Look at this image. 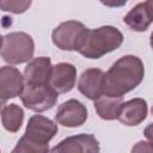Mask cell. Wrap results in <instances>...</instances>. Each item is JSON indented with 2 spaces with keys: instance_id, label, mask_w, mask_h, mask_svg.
Segmentation results:
<instances>
[{
  "instance_id": "cell-11",
  "label": "cell",
  "mask_w": 153,
  "mask_h": 153,
  "mask_svg": "<svg viewBox=\"0 0 153 153\" xmlns=\"http://www.w3.org/2000/svg\"><path fill=\"white\" fill-rule=\"evenodd\" d=\"M51 61L47 56L32 59L24 69V80L26 85H49L51 74Z\"/></svg>"
},
{
  "instance_id": "cell-14",
  "label": "cell",
  "mask_w": 153,
  "mask_h": 153,
  "mask_svg": "<svg viewBox=\"0 0 153 153\" xmlns=\"http://www.w3.org/2000/svg\"><path fill=\"white\" fill-rule=\"evenodd\" d=\"M123 22L128 25L129 29L136 32H143L148 29L152 23V18L149 16L146 1L139 2L135 5L123 18Z\"/></svg>"
},
{
  "instance_id": "cell-9",
  "label": "cell",
  "mask_w": 153,
  "mask_h": 153,
  "mask_svg": "<svg viewBox=\"0 0 153 153\" xmlns=\"http://www.w3.org/2000/svg\"><path fill=\"white\" fill-rule=\"evenodd\" d=\"M55 120L63 127H80L87 120V109L81 102L76 99H69L59 106L55 114Z\"/></svg>"
},
{
  "instance_id": "cell-2",
  "label": "cell",
  "mask_w": 153,
  "mask_h": 153,
  "mask_svg": "<svg viewBox=\"0 0 153 153\" xmlns=\"http://www.w3.org/2000/svg\"><path fill=\"white\" fill-rule=\"evenodd\" d=\"M122 43V32L115 26L105 25L97 29H88L78 51L86 59L96 60L116 50Z\"/></svg>"
},
{
  "instance_id": "cell-15",
  "label": "cell",
  "mask_w": 153,
  "mask_h": 153,
  "mask_svg": "<svg viewBox=\"0 0 153 153\" xmlns=\"http://www.w3.org/2000/svg\"><path fill=\"white\" fill-rule=\"evenodd\" d=\"M122 97H110L103 96L99 99L94 100V109L98 116L104 121H112L117 120L120 111L123 105Z\"/></svg>"
},
{
  "instance_id": "cell-19",
  "label": "cell",
  "mask_w": 153,
  "mask_h": 153,
  "mask_svg": "<svg viewBox=\"0 0 153 153\" xmlns=\"http://www.w3.org/2000/svg\"><path fill=\"white\" fill-rule=\"evenodd\" d=\"M130 153H153V147L149 142L146 141H139L133 147Z\"/></svg>"
},
{
  "instance_id": "cell-6",
  "label": "cell",
  "mask_w": 153,
  "mask_h": 153,
  "mask_svg": "<svg viewBox=\"0 0 153 153\" xmlns=\"http://www.w3.org/2000/svg\"><path fill=\"white\" fill-rule=\"evenodd\" d=\"M78 90L90 100H97L105 94V73L99 68H87L78 81Z\"/></svg>"
},
{
  "instance_id": "cell-21",
  "label": "cell",
  "mask_w": 153,
  "mask_h": 153,
  "mask_svg": "<svg viewBox=\"0 0 153 153\" xmlns=\"http://www.w3.org/2000/svg\"><path fill=\"white\" fill-rule=\"evenodd\" d=\"M146 5H147L148 12H149V16H151V18H152V22H153V0L146 1Z\"/></svg>"
},
{
  "instance_id": "cell-12",
  "label": "cell",
  "mask_w": 153,
  "mask_h": 153,
  "mask_svg": "<svg viewBox=\"0 0 153 153\" xmlns=\"http://www.w3.org/2000/svg\"><path fill=\"white\" fill-rule=\"evenodd\" d=\"M147 112V102L143 98H134L123 103L117 120L124 126L135 127L146 120Z\"/></svg>"
},
{
  "instance_id": "cell-1",
  "label": "cell",
  "mask_w": 153,
  "mask_h": 153,
  "mask_svg": "<svg viewBox=\"0 0 153 153\" xmlns=\"http://www.w3.org/2000/svg\"><path fill=\"white\" fill-rule=\"evenodd\" d=\"M145 76L143 62L135 55H124L118 59L105 73V94L123 97L137 87Z\"/></svg>"
},
{
  "instance_id": "cell-17",
  "label": "cell",
  "mask_w": 153,
  "mask_h": 153,
  "mask_svg": "<svg viewBox=\"0 0 153 153\" xmlns=\"http://www.w3.org/2000/svg\"><path fill=\"white\" fill-rule=\"evenodd\" d=\"M11 153H49V143H44L24 133Z\"/></svg>"
},
{
  "instance_id": "cell-8",
  "label": "cell",
  "mask_w": 153,
  "mask_h": 153,
  "mask_svg": "<svg viewBox=\"0 0 153 153\" xmlns=\"http://www.w3.org/2000/svg\"><path fill=\"white\" fill-rule=\"evenodd\" d=\"M25 86L24 75L12 66H2L0 69V98L1 103L11 98L20 97Z\"/></svg>"
},
{
  "instance_id": "cell-23",
  "label": "cell",
  "mask_w": 153,
  "mask_h": 153,
  "mask_svg": "<svg viewBox=\"0 0 153 153\" xmlns=\"http://www.w3.org/2000/svg\"><path fill=\"white\" fill-rule=\"evenodd\" d=\"M152 114H153V106H152Z\"/></svg>"
},
{
  "instance_id": "cell-18",
  "label": "cell",
  "mask_w": 153,
  "mask_h": 153,
  "mask_svg": "<svg viewBox=\"0 0 153 153\" xmlns=\"http://www.w3.org/2000/svg\"><path fill=\"white\" fill-rule=\"evenodd\" d=\"M31 5V1H0V7L2 11H8L12 13H23Z\"/></svg>"
},
{
  "instance_id": "cell-16",
  "label": "cell",
  "mask_w": 153,
  "mask_h": 153,
  "mask_svg": "<svg viewBox=\"0 0 153 153\" xmlns=\"http://www.w3.org/2000/svg\"><path fill=\"white\" fill-rule=\"evenodd\" d=\"M24 121V111L23 109L12 103L8 105H4L1 110V123L2 127L10 133H17Z\"/></svg>"
},
{
  "instance_id": "cell-22",
  "label": "cell",
  "mask_w": 153,
  "mask_h": 153,
  "mask_svg": "<svg viewBox=\"0 0 153 153\" xmlns=\"http://www.w3.org/2000/svg\"><path fill=\"white\" fill-rule=\"evenodd\" d=\"M149 44H151V48H152V50H153V31H152L151 37H149Z\"/></svg>"
},
{
  "instance_id": "cell-10",
  "label": "cell",
  "mask_w": 153,
  "mask_h": 153,
  "mask_svg": "<svg viewBox=\"0 0 153 153\" xmlns=\"http://www.w3.org/2000/svg\"><path fill=\"white\" fill-rule=\"evenodd\" d=\"M76 81V68L68 62H60L53 66L49 85L60 94L73 90Z\"/></svg>"
},
{
  "instance_id": "cell-13",
  "label": "cell",
  "mask_w": 153,
  "mask_h": 153,
  "mask_svg": "<svg viewBox=\"0 0 153 153\" xmlns=\"http://www.w3.org/2000/svg\"><path fill=\"white\" fill-rule=\"evenodd\" d=\"M56 133H57V126L51 120L42 115L31 116L29 118V122L25 129V134L44 143H49V141L56 135Z\"/></svg>"
},
{
  "instance_id": "cell-20",
  "label": "cell",
  "mask_w": 153,
  "mask_h": 153,
  "mask_svg": "<svg viewBox=\"0 0 153 153\" xmlns=\"http://www.w3.org/2000/svg\"><path fill=\"white\" fill-rule=\"evenodd\" d=\"M143 134H145L146 139L148 140V142L151 143V146L153 147V123L148 124V126L145 128V130H143Z\"/></svg>"
},
{
  "instance_id": "cell-4",
  "label": "cell",
  "mask_w": 153,
  "mask_h": 153,
  "mask_svg": "<svg viewBox=\"0 0 153 153\" xmlns=\"http://www.w3.org/2000/svg\"><path fill=\"white\" fill-rule=\"evenodd\" d=\"M87 27L78 20H67L59 24L51 32L53 43L61 50H79L85 36Z\"/></svg>"
},
{
  "instance_id": "cell-7",
  "label": "cell",
  "mask_w": 153,
  "mask_h": 153,
  "mask_svg": "<svg viewBox=\"0 0 153 153\" xmlns=\"http://www.w3.org/2000/svg\"><path fill=\"white\" fill-rule=\"evenodd\" d=\"M99 142L92 134H78L66 137L49 153H99Z\"/></svg>"
},
{
  "instance_id": "cell-5",
  "label": "cell",
  "mask_w": 153,
  "mask_h": 153,
  "mask_svg": "<svg viewBox=\"0 0 153 153\" xmlns=\"http://www.w3.org/2000/svg\"><path fill=\"white\" fill-rule=\"evenodd\" d=\"M59 93L50 85H26L20 94V100L25 108L35 112H43L51 108L57 102Z\"/></svg>"
},
{
  "instance_id": "cell-3",
  "label": "cell",
  "mask_w": 153,
  "mask_h": 153,
  "mask_svg": "<svg viewBox=\"0 0 153 153\" xmlns=\"http://www.w3.org/2000/svg\"><path fill=\"white\" fill-rule=\"evenodd\" d=\"M35 53L32 37L23 31H14L2 36L1 57L10 65H20L30 62Z\"/></svg>"
}]
</instances>
